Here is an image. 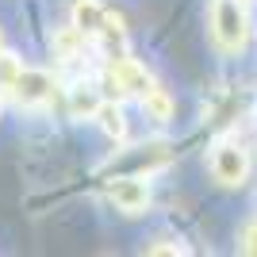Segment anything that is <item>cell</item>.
<instances>
[{"label": "cell", "instance_id": "6da1fadb", "mask_svg": "<svg viewBox=\"0 0 257 257\" xmlns=\"http://www.w3.org/2000/svg\"><path fill=\"white\" fill-rule=\"evenodd\" d=\"M211 39L223 54H242L249 43V20L238 0H211Z\"/></svg>", "mask_w": 257, "mask_h": 257}, {"label": "cell", "instance_id": "52a82bcc", "mask_svg": "<svg viewBox=\"0 0 257 257\" xmlns=\"http://www.w3.org/2000/svg\"><path fill=\"white\" fill-rule=\"evenodd\" d=\"M142 111L154 119V123H169L173 115H177V100L165 92V88H158V85H150L146 92H142Z\"/></svg>", "mask_w": 257, "mask_h": 257}, {"label": "cell", "instance_id": "8992f818", "mask_svg": "<svg viewBox=\"0 0 257 257\" xmlns=\"http://www.w3.org/2000/svg\"><path fill=\"white\" fill-rule=\"evenodd\" d=\"M73 23L85 35H104L107 31V8L100 0H77L73 4Z\"/></svg>", "mask_w": 257, "mask_h": 257}, {"label": "cell", "instance_id": "3957f363", "mask_svg": "<svg viewBox=\"0 0 257 257\" xmlns=\"http://www.w3.org/2000/svg\"><path fill=\"white\" fill-rule=\"evenodd\" d=\"M107 200L123 215H142L150 207V188H146L139 177H115V181L107 184Z\"/></svg>", "mask_w": 257, "mask_h": 257}, {"label": "cell", "instance_id": "30bf717a", "mask_svg": "<svg viewBox=\"0 0 257 257\" xmlns=\"http://www.w3.org/2000/svg\"><path fill=\"white\" fill-rule=\"evenodd\" d=\"M100 111V104H96V96L92 92H77L73 96V115L81 119V115H96Z\"/></svg>", "mask_w": 257, "mask_h": 257}, {"label": "cell", "instance_id": "8fae6325", "mask_svg": "<svg viewBox=\"0 0 257 257\" xmlns=\"http://www.w3.org/2000/svg\"><path fill=\"white\" fill-rule=\"evenodd\" d=\"M238 249L242 253H257V223H249L242 234H238Z\"/></svg>", "mask_w": 257, "mask_h": 257}, {"label": "cell", "instance_id": "9c48e42d", "mask_svg": "<svg viewBox=\"0 0 257 257\" xmlns=\"http://www.w3.org/2000/svg\"><path fill=\"white\" fill-rule=\"evenodd\" d=\"M146 253H188V246H184L181 238H158V242L146 246Z\"/></svg>", "mask_w": 257, "mask_h": 257}, {"label": "cell", "instance_id": "7a4b0ae2", "mask_svg": "<svg viewBox=\"0 0 257 257\" xmlns=\"http://www.w3.org/2000/svg\"><path fill=\"white\" fill-rule=\"evenodd\" d=\"M211 177L223 188H242L249 181V154L242 150V142H215L211 146Z\"/></svg>", "mask_w": 257, "mask_h": 257}, {"label": "cell", "instance_id": "5b68a950", "mask_svg": "<svg viewBox=\"0 0 257 257\" xmlns=\"http://www.w3.org/2000/svg\"><path fill=\"white\" fill-rule=\"evenodd\" d=\"M111 85H115L119 92H135V96H142L154 81H150V73H146V65H142V62H135V58H115V62H111Z\"/></svg>", "mask_w": 257, "mask_h": 257}, {"label": "cell", "instance_id": "7c38bea8", "mask_svg": "<svg viewBox=\"0 0 257 257\" xmlns=\"http://www.w3.org/2000/svg\"><path fill=\"white\" fill-rule=\"evenodd\" d=\"M0 54H4V31H0Z\"/></svg>", "mask_w": 257, "mask_h": 257}, {"label": "cell", "instance_id": "277c9868", "mask_svg": "<svg viewBox=\"0 0 257 257\" xmlns=\"http://www.w3.org/2000/svg\"><path fill=\"white\" fill-rule=\"evenodd\" d=\"M12 88H16V96H20L23 107H39V104L50 100L54 81L43 69H27V65H23V69H16V77H12Z\"/></svg>", "mask_w": 257, "mask_h": 257}, {"label": "cell", "instance_id": "ba28073f", "mask_svg": "<svg viewBox=\"0 0 257 257\" xmlns=\"http://www.w3.org/2000/svg\"><path fill=\"white\" fill-rule=\"evenodd\" d=\"M96 119H100V127H104L107 135H111V139H123V135H127V123H123V111H119L115 104H100Z\"/></svg>", "mask_w": 257, "mask_h": 257}]
</instances>
